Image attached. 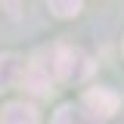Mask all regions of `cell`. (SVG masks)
I'll use <instances>...</instances> for the list:
<instances>
[{
  "label": "cell",
  "instance_id": "6da1fadb",
  "mask_svg": "<svg viewBox=\"0 0 124 124\" xmlns=\"http://www.w3.org/2000/svg\"><path fill=\"white\" fill-rule=\"evenodd\" d=\"M81 62H87L78 50L71 46H56L53 50V62H50V71L59 78V81H68V78H84L90 68H81Z\"/></svg>",
  "mask_w": 124,
  "mask_h": 124
},
{
  "label": "cell",
  "instance_id": "7a4b0ae2",
  "mask_svg": "<svg viewBox=\"0 0 124 124\" xmlns=\"http://www.w3.org/2000/svg\"><path fill=\"white\" fill-rule=\"evenodd\" d=\"M84 112L90 115L93 121H106V118H112L115 112H118V96L112 90H106V87H96V90H87L84 93Z\"/></svg>",
  "mask_w": 124,
  "mask_h": 124
},
{
  "label": "cell",
  "instance_id": "3957f363",
  "mask_svg": "<svg viewBox=\"0 0 124 124\" xmlns=\"http://www.w3.org/2000/svg\"><path fill=\"white\" fill-rule=\"evenodd\" d=\"M22 84H25V90L37 93V96H44V93H50V84H53V78H50V65H44V62H31L28 68L22 71Z\"/></svg>",
  "mask_w": 124,
  "mask_h": 124
},
{
  "label": "cell",
  "instance_id": "277c9868",
  "mask_svg": "<svg viewBox=\"0 0 124 124\" xmlns=\"http://www.w3.org/2000/svg\"><path fill=\"white\" fill-rule=\"evenodd\" d=\"M0 124H37V108L28 102H9L0 115Z\"/></svg>",
  "mask_w": 124,
  "mask_h": 124
},
{
  "label": "cell",
  "instance_id": "5b68a950",
  "mask_svg": "<svg viewBox=\"0 0 124 124\" xmlns=\"http://www.w3.org/2000/svg\"><path fill=\"white\" fill-rule=\"evenodd\" d=\"M22 62L16 56H0V90H9L16 81H22Z\"/></svg>",
  "mask_w": 124,
  "mask_h": 124
},
{
  "label": "cell",
  "instance_id": "8992f818",
  "mask_svg": "<svg viewBox=\"0 0 124 124\" xmlns=\"http://www.w3.org/2000/svg\"><path fill=\"white\" fill-rule=\"evenodd\" d=\"M53 124H99V121H93L84 112V106H62L56 112V121Z\"/></svg>",
  "mask_w": 124,
  "mask_h": 124
},
{
  "label": "cell",
  "instance_id": "52a82bcc",
  "mask_svg": "<svg viewBox=\"0 0 124 124\" xmlns=\"http://www.w3.org/2000/svg\"><path fill=\"white\" fill-rule=\"evenodd\" d=\"M50 3V9L59 16V19H71V16L81 13V6H84V0H46Z\"/></svg>",
  "mask_w": 124,
  "mask_h": 124
},
{
  "label": "cell",
  "instance_id": "ba28073f",
  "mask_svg": "<svg viewBox=\"0 0 124 124\" xmlns=\"http://www.w3.org/2000/svg\"><path fill=\"white\" fill-rule=\"evenodd\" d=\"M3 6H6L9 13H16V9H19V0H3Z\"/></svg>",
  "mask_w": 124,
  "mask_h": 124
}]
</instances>
